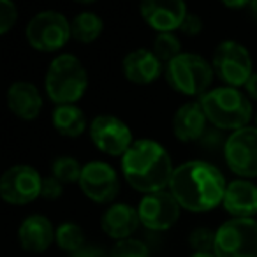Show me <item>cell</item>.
<instances>
[{
    "instance_id": "cell-20",
    "label": "cell",
    "mask_w": 257,
    "mask_h": 257,
    "mask_svg": "<svg viewBox=\"0 0 257 257\" xmlns=\"http://www.w3.org/2000/svg\"><path fill=\"white\" fill-rule=\"evenodd\" d=\"M8 107L20 120H36L43 109V97L32 83L15 81L8 88Z\"/></svg>"
},
{
    "instance_id": "cell-24",
    "label": "cell",
    "mask_w": 257,
    "mask_h": 257,
    "mask_svg": "<svg viewBox=\"0 0 257 257\" xmlns=\"http://www.w3.org/2000/svg\"><path fill=\"white\" fill-rule=\"evenodd\" d=\"M83 173V166L71 155L57 157L51 164V176L57 178L62 185L65 183H79Z\"/></svg>"
},
{
    "instance_id": "cell-15",
    "label": "cell",
    "mask_w": 257,
    "mask_h": 257,
    "mask_svg": "<svg viewBox=\"0 0 257 257\" xmlns=\"http://www.w3.org/2000/svg\"><path fill=\"white\" fill-rule=\"evenodd\" d=\"M57 229L50 222V218L43 215H30L22 222L18 229L20 245L25 252L30 253H43L55 241Z\"/></svg>"
},
{
    "instance_id": "cell-1",
    "label": "cell",
    "mask_w": 257,
    "mask_h": 257,
    "mask_svg": "<svg viewBox=\"0 0 257 257\" xmlns=\"http://www.w3.org/2000/svg\"><path fill=\"white\" fill-rule=\"evenodd\" d=\"M225 183L224 175L217 166L206 161H189L175 168L169 192L178 204L192 213H204L224 203Z\"/></svg>"
},
{
    "instance_id": "cell-33",
    "label": "cell",
    "mask_w": 257,
    "mask_h": 257,
    "mask_svg": "<svg viewBox=\"0 0 257 257\" xmlns=\"http://www.w3.org/2000/svg\"><path fill=\"white\" fill-rule=\"evenodd\" d=\"M250 4L252 2H224V6L225 8H232V9H241V8H250Z\"/></svg>"
},
{
    "instance_id": "cell-25",
    "label": "cell",
    "mask_w": 257,
    "mask_h": 257,
    "mask_svg": "<svg viewBox=\"0 0 257 257\" xmlns=\"http://www.w3.org/2000/svg\"><path fill=\"white\" fill-rule=\"evenodd\" d=\"M152 53L166 67L169 62L175 60L178 55H182V44L175 34H157V37L152 43Z\"/></svg>"
},
{
    "instance_id": "cell-17",
    "label": "cell",
    "mask_w": 257,
    "mask_h": 257,
    "mask_svg": "<svg viewBox=\"0 0 257 257\" xmlns=\"http://www.w3.org/2000/svg\"><path fill=\"white\" fill-rule=\"evenodd\" d=\"M222 206L232 218H253L257 215V185L243 178L227 183Z\"/></svg>"
},
{
    "instance_id": "cell-3",
    "label": "cell",
    "mask_w": 257,
    "mask_h": 257,
    "mask_svg": "<svg viewBox=\"0 0 257 257\" xmlns=\"http://www.w3.org/2000/svg\"><path fill=\"white\" fill-rule=\"evenodd\" d=\"M206 118L211 125L236 133L248 127L252 120V100L238 88L220 86L204 93L199 99Z\"/></svg>"
},
{
    "instance_id": "cell-7",
    "label": "cell",
    "mask_w": 257,
    "mask_h": 257,
    "mask_svg": "<svg viewBox=\"0 0 257 257\" xmlns=\"http://www.w3.org/2000/svg\"><path fill=\"white\" fill-rule=\"evenodd\" d=\"M25 37L34 50L51 53L65 46L71 37V23L58 11H41L27 23Z\"/></svg>"
},
{
    "instance_id": "cell-4",
    "label": "cell",
    "mask_w": 257,
    "mask_h": 257,
    "mask_svg": "<svg viewBox=\"0 0 257 257\" xmlns=\"http://www.w3.org/2000/svg\"><path fill=\"white\" fill-rule=\"evenodd\" d=\"M44 86L50 100L57 106L76 104L85 95L88 86V74L85 65L71 53L53 58L46 71Z\"/></svg>"
},
{
    "instance_id": "cell-2",
    "label": "cell",
    "mask_w": 257,
    "mask_h": 257,
    "mask_svg": "<svg viewBox=\"0 0 257 257\" xmlns=\"http://www.w3.org/2000/svg\"><path fill=\"white\" fill-rule=\"evenodd\" d=\"M121 173L133 189L147 194L161 192L173 178L169 152L154 140H138L121 157Z\"/></svg>"
},
{
    "instance_id": "cell-11",
    "label": "cell",
    "mask_w": 257,
    "mask_h": 257,
    "mask_svg": "<svg viewBox=\"0 0 257 257\" xmlns=\"http://www.w3.org/2000/svg\"><path fill=\"white\" fill-rule=\"evenodd\" d=\"M90 140L107 155H121L134 145L133 133L123 120L111 114H99L90 123Z\"/></svg>"
},
{
    "instance_id": "cell-22",
    "label": "cell",
    "mask_w": 257,
    "mask_h": 257,
    "mask_svg": "<svg viewBox=\"0 0 257 257\" xmlns=\"http://www.w3.org/2000/svg\"><path fill=\"white\" fill-rule=\"evenodd\" d=\"M104 22L92 11H83L71 22V37L81 44H90L102 34Z\"/></svg>"
},
{
    "instance_id": "cell-34",
    "label": "cell",
    "mask_w": 257,
    "mask_h": 257,
    "mask_svg": "<svg viewBox=\"0 0 257 257\" xmlns=\"http://www.w3.org/2000/svg\"><path fill=\"white\" fill-rule=\"evenodd\" d=\"M250 11H252V16L257 20V0H253L252 4H250Z\"/></svg>"
},
{
    "instance_id": "cell-18",
    "label": "cell",
    "mask_w": 257,
    "mask_h": 257,
    "mask_svg": "<svg viewBox=\"0 0 257 257\" xmlns=\"http://www.w3.org/2000/svg\"><path fill=\"white\" fill-rule=\"evenodd\" d=\"M141 224L138 208H133L131 204L114 203L102 213L100 218V227L109 238L123 241L128 239L136 232L138 225Z\"/></svg>"
},
{
    "instance_id": "cell-19",
    "label": "cell",
    "mask_w": 257,
    "mask_h": 257,
    "mask_svg": "<svg viewBox=\"0 0 257 257\" xmlns=\"http://www.w3.org/2000/svg\"><path fill=\"white\" fill-rule=\"evenodd\" d=\"M206 113L199 100L185 102L176 109L173 116V133L176 140L182 143H190L203 136L204 128H206Z\"/></svg>"
},
{
    "instance_id": "cell-8",
    "label": "cell",
    "mask_w": 257,
    "mask_h": 257,
    "mask_svg": "<svg viewBox=\"0 0 257 257\" xmlns=\"http://www.w3.org/2000/svg\"><path fill=\"white\" fill-rule=\"evenodd\" d=\"M217 257H257V220L231 218L217 229Z\"/></svg>"
},
{
    "instance_id": "cell-12",
    "label": "cell",
    "mask_w": 257,
    "mask_h": 257,
    "mask_svg": "<svg viewBox=\"0 0 257 257\" xmlns=\"http://www.w3.org/2000/svg\"><path fill=\"white\" fill-rule=\"evenodd\" d=\"M78 185L81 192L97 204L113 203L120 192V180L116 171L102 161H92L83 166Z\"/></svg>"
},
{
    "instance_id": "cell-28",
    "label": "cell",
    "mask_w": 257,
    "mask_h": 257,
    "mask_svg": "<svg viewBox=\"0 0 257 257\" xmlns=\"http://www.w3.org/2000/svg\"><path fill=\"white\" fill-rule=\"evenodd\" d=\"M18 18V9L11 0H0V34L4 36L13 29Z\"/></svg>"
},
{
    "instance_id": "cell-36",
    "label": "cell",
    "mask_w": 257,
    "mask_h": 257,
    "mask_svg": "<svg viewBox=\"0 0 257 257\" xmlns=\"http://www.w3.org/2000/svg\"><path fill=\"white\" fill-rule=\"evenodd\" d=\"M255 127H257V114H255Z\"/></svg>"
},
{
    "instance_id": "cell-31",
    "label": "cell",
    "mask_w": 257,
    "mask_h": 257,
    "mask_svg": "<svg viewBox=\"0 0 257 257\" xmlns=\"http://www.w3.org/2000/svg\"><path fill=\"white\" fill-rule=\"evenodd\" d=\"M72 257H109V253H106L102 248L99 246H92V245H85L79 252H76Z\"/></svg>"
},
{
    "instance_id": "cell-26",
    "label": "cell",
    "mask_w": 257,
    "mask_h": 257,
    "mask_svg": "<svg viewBox=\"0 0 257 257\" xmlns=\"http://www.w3.org/2000/svg\"><path fill=\"white\" fill-rule=\"evenodd\" d=\"M217 231L208 227H197L189 234V245L196 253H215Z\"/></svg>"
},
{
    "instance_id": "cell-16",
    "label": "cell",
    "mask_w": 257,
    "mask_h": 257,
    "mask_svg": "<svg viewBox=\"0 0 257 257\" xmlns=\"http://www.w3.org/2000/svg\"><path fill=\"white\" fill-rule=\"evenodd\" d=\"M162 62L152 53V50H134L121 60V72L127 81L134 85H150L161 76Z\"/></svg>"
},
{
    "instance_id": "cell-32",
    "label": "cell",
    "mask_w": 257,
    "mask_h": 257,
    "mask_svg": "<svg viewBox=\"0 0 257 257\" xmlns=\"http://www.w3.org/2000/svg\"><path fill=\"white\" fill-rule=\"evenodd\" d=\"M245 90H246V97H248L250 100H255L257 102V72H253V74L250 76V79L245 85Z\"/></svg>"
},
{
    "instance_id": "cell-6",
    "label": "cell",
    "mask_w": 257,
    "mask_h": 257,
    "mask_svg": "<svg viewBox=\"0 0 257 257\" xmlns=\"http://www.w3.org/2000/svg\"><path fill=\"white\" fill-rule=\"evenodd\" d=\"M213 71L225 86L239 88L245 86L253 74V64L250 51L238 41H222L213 53Z\"/></svg>"
},
{
    "instance_id": "cell-21",
    "label": "cell",
    "mask_w": 257,
    "mask_h": 257,
    "mask_svg": "<svg viewBox=\"0 0 257 257\" xmlns=\"http://www.w3.org/2000/svg\"><path fill=\"white\" fill-rule=\"evenodd\" d=\"M55 131L65 138H79L86 131V116L76 104L57 106L51 113Z\"/></svg>"
},
{
    "instance_id": "cell-13",
    "label": "cell",
    "mask_w": 257,
    "mask_h": 257,
    "mask_svg": "<svg viewBox=\"0 0 257 257\" xmlns=\"http://www.w3.org/2000/svg\"><path fill=\"white\" fill-rule=\"evenodd\" d=\"M180 210L182 206L168 190L147 194L138 204V215H140L141 224L150 231L171 229L178 222Z\"/></svg>"
},
{
    "instance_id": "cell-29",
    "label": "cell",
    "mask_w": 257,
    "mask_h": 257,
    "mask_svg": "<svg viewBox=\"0 0 257 257\" xmlns=\"http://www.w3.org/2000/svg\"><path fill=\"white\" fill-rule=\"evenodd\" d=\"M64 194V185L53 176L43 178V190H41V197L46 201H57Z\"/></svg>"
},
{
    "instance_id": "cell-10",
    "label": "cell",
    "mask_w": 257,
    "mask_h": 257,
    "mask_svg": "<svg viewBox=\"0 0 257 257\" xmlns=\"http://www.w3.org/2000/svg\"><path fill=\"white\" fill-rule=\"evenodd\" d=\"M225 162L239 178H257V127L232 133L224 145Z\"/></svg>"
},
{
    "instance_id": "cell-35",
    "label": "cell",
    "mask_w": 257,
    "mask_h": 257,
    "mask_svg": "<svg viewBox=\"0 0 257 257\" xmlns=\"http://www.w3.org/2000/svg\"><path fill=\"white\" fill-rule=\"evenodd\" d=\"M190 257H217V255H215V253H196L194 252Z\"/></svg>"
},
{
    "instance_id": "cell-30",
    "label": "cell",
    "mask_w": 257,
    "mask_h": 257,
    "mask_svg": "<svg viewBox=\"0 0 257 257\" xmlns=\"http://www.w3.org/2000/svg\"><path fill=\"white\" fill-rule=\"evenodd\" d=\"M180 30H182L185 36H197V34L203 30V20H201L197 15H194V13H189L187 18L183 20Z\"/></svg>"
},
{
    "instance_id": "cell-5",
    "label": "cell",
    "mask_w": 257,
    "mask_h": 257,
    "mask_svg": "<svg viewBox=\"0 0 257 257\" xmlns=\"http://www.w3.org/2000/svg\"><path fill=\"white\" fill-rule=\"evenodd\" d=\"M213 65L201 55L182 53L164 67L168 85L187 97H203L213 81Z\"/></svg>"
},
{
    "instance_id": "cell-14",
    "label": "cell",
    "mask_w": 257,
    "mask_h": 257,
    "mask_svg": "<svg viewBox=\"0 0 257 257\" xmlns=\"http://www.w3.org/2000/svg\"><path fill=\"white\" fill-rule=\"evenodd\" d=\"M140 13L147 25L159 34H173L189 15L187 6L180 0H148L140 6Z\"/></svg>"
},
{
    "instance_id": "cell-23",
    "label": "cell",
    "mask_w": 257,
    "mask_h": 257,
    "mask_svg": "<svg viewBox=\"0 0 257 257\" xmlns=\"http://www.w3.org/2000/svg\"><path fill=\"white\" fill-rule=\"evenodd\" d=\"M55 243H57V246L60 250L74 255L76 252H79L86 245L85 231L76 222H62L57 227Z\"/></svg>"
},
{
    "instance_id": "cell-9",
    "label": "cell",
    "mask_w": 257,
    "mask_h": 257,
    "mask_svg": "<svg viewBox=\"0 0 257 257\" xmlns=\"http://www.w3.org/2000/svg\"><path fill=\"white\" fill-rule=\"evenodd\" d=\"M43 190V178L29 164L11 166L0 176V196L6 203L15 206H25V204L41 197Z\"/></svg>"
},
{
    "instance_id": "cell-27",
    "label": "cell",
    "mask_w": 257,
    "mask_h": 257,
    "mask_svg": "<svg viewBox=\"0 0 257 257\" xmlns=\"http://www.w3.org/2000/svg\"><path fill=\"white\" fill-rule=\"evenodd\" d=\"M109 257H150V250L140 239H123L118 241L109 252Z\"/></svg>"
}]
</instances>
